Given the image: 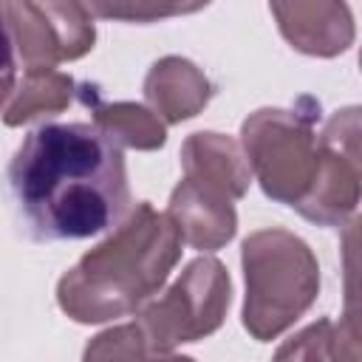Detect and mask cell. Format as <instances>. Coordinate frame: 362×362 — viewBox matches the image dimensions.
<instances>
[{
    "label": "cell",
    "instance_id": "11",
    "mask_svg": "<svg viewBox=\"0 0 362 362\" xmlns=\"http://www.w3.org/2000/svg\"><path fill=\"white\" fill-rule=\"evenodd\" d=\"M215 93L209 76L184 57H161L144 76V99L150 110L167 124H181L198 116Z\"/></svg>",
    "mask_w": 362,
    "mask_h": 362
},
{
    "label": "cell",
    "instance_id": "7",
    "mask_svg": "<svg viewBox=\"0 0 362 362\" xmlns=\"http://www.w3.org/2000/svg\"><path fill=\"white\" fill-rule=\"evenodd\" d=\"M320 139V167L297 212L320 226H342L359 206V107L337 110Z\"/></svg>",
    "mask_w": 362,
    "mask_h": 362
},
{
    "label": "cell",
    "instance_id": "2",
    "mask_svg": "<svg viewBox=\"0 0 362 362\" xmlns=\"http://www.w3.org/2000/svg\"><path fill=\"white\" fill-rule=\"evenodd\" d=\"M178 260L181 238L173 221L150 201H141L59 277L57 305L82 325L110 322L147 305Z\"/></svg>",
    "mask_w": 362,
    "mask_h": 362
},
{
    "label": "cell",
    "instance_id": "4",
    "mask_svg": "<svg viewBox=\"0 0 362 362\" xmlns=\"http://www.w3.org/2000/svg\"><path fill=\"white\" fill-rule=\"evenodd\" d=\"M320 102L300 96L286 107H260L240 124V150L263 195L297 209L320 167Z\"/></svg>",
    "mask_w": 362,
    "mask_h": 362
},
{
    "label": "cell",
    "instance_id": "17",
    "mask_svg": "<svg viewBox=\"0 0 362 362\" xmlns=\"http://www.w3.org/2000/svg\"><path fill=\"white\" fill-rule=\"evenodd\" d=\"M328 356H331V362H356V325H354V317L342 320L337 328L331 325Z\"/></svg>",
    "mask_w": 362,
    "mask_h": 362
},
{
    "label": "cell",
    "instance_id": "3",
    "mask_svg": "<svg viewBox=\"0 0 362 362\" xmlns=\"http://www.w3.org/2000/svg\"><path fill=\"white\" fill-rule=\"evenodd\" d=\"M240 266L246 280L240 322L257 342H272L288 331L320 294L317 255L288 229L269 226L246 235Z\"/></svg>",
    "mask_w": 362,
    "mask_h": 362
},
{
    "label": "cell",
    "instance_id": "1",
    "mask_svg": "<svg viewBox=\"0 0 362 362\" xmlns=\"http://www.w3.org/2000/svg\"><path fill=\"white\" fill-rule=\"evenodd\" d=\"M14 204L37 240L113 232L133 209L122 147L93 124H40L8 164Z\"/></svg>",
    "mask_w": 362,
    "mask_h": 362
},
{
    "label": "cell",
    "instance_id": "16",
    "mask_svg": "<svg viewBox=\"0 0 362 362\" xmlns=\"http://www.w3.org/2000/svg\"><path fill=\"white\" fill-rule=\"evenodd\" d=\"M201 6H153V3H136V6H107V3H90L88 11L99 14V17H116V20H161V17H173V14H184V11H198Z\"/></svg>",
    "mask_w": 362,
    "mask_h": 362
},
{
    "label": "cell",
    "instance_id": "14",
    "mask_svg": "<svg viewBox=\"0 0 362 362\" xmlns=\"http://www.w3.org/2000/svg\"><path fill=\"white\" fill-rule=\"evenodd\" d=\"M82 362H195L184 354H156L150 351L141 328L136 322L113 325L102 334H96L85 351Z\"/></svg>",
    "mask_w": 362,
    "mask_h": 362
},
{
    "label": "cell",
    "instance_id": "15",
    "mask_svg": "<svg viewBox=\"0 0 362 362\" xmlns=\"http://www.w3.org/2000/svg\"><path fill=\"white\" fill-rule=\"evenodd\" d=\"M328 337H331V320H317L288 337L272 356V362H325L328 356Z\"/></svg>",
    "mask_w": 362,
    "mask_h": 362
},
{
    "label": "cell",
    "instance_id": "10",
    "mask_svg": "<svg viewBox=\"0 0 362 362\" xmlns=\"http://www.w3.org/2000/svg\"><path fill=\"white\" fill-rule=\"evenodd\" d=\"M181 167L187 181L206 187L229 201L243 198L252 184V173L240 150V141L215 130H198L184 139Z\"/></svg>",
    "mask_w": 362,
    "mask_h": 362
},
{
    "label": "cell",
    "instance_id": "9",
    "mask_svg": "<svg viewBox=\"0 0 362 362\" xmlns=\"http://www.w3.org/2000/svg\"><path fill=\"white\" fill-rule=\"evenodd\" d=\"M167 218L173 221L181 243L198 252H215L226 246L238 232L235 204L187 178H181L170 192Z\"/></svg>",
    "mask_w": 362,
    "mask_h": 362
},
{
    "label": "cell",
    "instance_id": "5",
    "mask_svg": "<svg viewBox=\"0 0 362 362\" xmlns=\"http://www.w3.org/2000/svg\"><path fill=\"white\" fill-rule=\"evenodd\" d=\"M232 303V280L218 257H195L184 266L178 280L158 297L141 305L136 325L150 351L173 354L175 345L198 342L215 334Z\"/></svg>",
    "mask_w": 362,
    "mask_h": 362
},
{
    "label": "cell",
    "instance_id": "18",
    "mask_svg": "<svg viewBox=\"0 0 362 362\" xmlns=\"http://www.w3.org/2000/svg\"><path fill=\"white\" fill-rule=\"evenodd\" d=\"M17 85V68H14V48H11V37L6 31V23L0 17V107L6 105V99L14 93Z\"/></svg>",
    "mask_w": 362,
    "mask_h": 362
},
{
    "label": "cell",
    "instance_id": "8",
    "mask_svg": "<svg viewBox=\"0 0 362 362\" xmlns=\"http://www.w3.org/2000/svg\"><path fill=\"white\" fill-rule=\"evenodd\" d=\"M269 11L277 20L286 42L308 57H339L354 42V17L345 3L328 0H294V3H272Z\"/></svg>",
    "mask_w": 362,
    "mask_h": 362
},
{
    "label": "cell",
    "instance_id": "13",
    "mask_svg": "<svg viewBox=\"0 0 362 362\" xmlns=\"http://www.w3.org/2000/svg\"><path fill=\"white\" fill-rule=\"evenodd\" d=\"M74 93H76V82L57 68L25 71L23 82L14 85L11 102L3 110V124L23 127L34 119L57 116L74 102Z\"/></svg>",
    "mask_w": 362,
    "mask_h": 362
},
{
    "label": "cell",
    "instance_id": "6",
    "mask_svg": "<svg viewBox=\"0 0 362 362\" xmlns=\"http://www.w3.org/2000/svg\"><path fill=\"white\" fill-rule=\"evenodd\" d=\"M0 17L25 71L79 59L96 42L93 14L85 3L8 0L0 3Z\"/></svg>",
    "mask_w": 362,
    "mask_h": 362
},
{
    "label": "cell",
    "instance_id": "12",
    "mask_svg": "<svg viewBox=\"0 0 362 362\" xmlns=\"http://www.w3.org/2000/svg\"><path fill=\"white\" fill-rule=\"evenodd\" d=\"M82 96L90 105L93 127L116 147H130V150L164 147L167 127L150 107L136 102H99V96L90 93V88H85Z\"/></svg>",
    "mask_w": 362,
    "mask_h": 362
}]
</instances>
